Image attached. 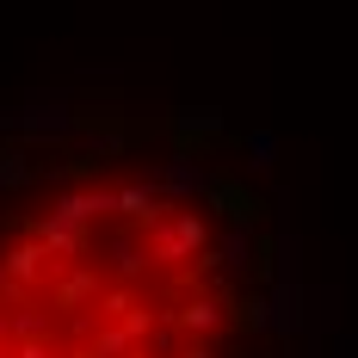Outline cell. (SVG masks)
I'll return each mask as SVG.
<instances>
[{"label": "cell", "instance_id": "1", "mask_svg": "<svg viewBox=\"0 0 358 358\" xmlns=\"http://www.w3.org/2000/svg\"><path fill=\"white\" fill-rule=\"evenodd\" d=\"M248 222L179 155H69L0 204V358H248Z\"/></svg>", "mask_w": 358, "mask_h": 358}]
</instances>
